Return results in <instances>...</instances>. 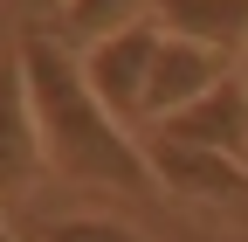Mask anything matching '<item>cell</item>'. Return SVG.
I'll list each match as a JSON object with an SVG mask.
<instances>
[{
	"instance_id": "cell-1",
	"label": "cell",
	"mask_w": 248,
	"mask_h": 242,
	"mask_svg": "<svg viewBox=\"0 0 248 242\" xmlns=\"http://www.w3.org/2000/svg\"><path fill=\"white\" fill-rule=\"evenodd\" d=\"M21 69H28V97H35V125H42V153L55 180H76V187H117V194H152V159L145 138L124 132L117 118L97 104V90L83 76V55L48 35V28H28L21 35Z\"/></svg>"
},
{
	"instance_id": "cell-2",
	"label": "cell",
	"mask_w": 248,
	"mask_h": 242,
	"mask_svg": "<svg viewBox=\"0 0 248 242\" xmlns=\"http://www.w3.org/2000/svg\"><path fill=\"white\" fill-rule=\"evenodd\" d=\"M159 42H166V28L159 21H138V28H124V35H110V42H97L83 55V76H90V90H97V104L117 118L124 132L145 125V83H152Z\"/></svg>"
},
{
	"instance_id": "cell-3",
	"label": "cell",
	"mask_w": 248,
	"mask_h": 242,
	"mask_svg": "<svg viewBox=\"0 0 248 242\" xmlns=\"http://www.w3.org/2000/svg\"><path fill=\"white\" fill-rule=\"evenodd\" d=\"M152 180L179 201H207V207H248V159L228 153H200V145H172V138H145Z\"/></svg>"
},
{
	"instance_id": "cell-4",
	"label": "cell",
	"mask_w": 248,
	"mask_h": 242,
	"mask_svg": "<svg viewBox=\"0 0 248 242\" xmlns=\"http://www.w3.org/2000/svg\"><path fill=\"white\" fill-rule=\"evenodd\" d=\"M152 138H172V145H200V153H228L248 159V76L228 69L221 83L193 97L186 111H172L166 125H152Z\"/></svg>"
},
{
	"instance_id": "cell-5",
	"label": "cell",
	"mask_w": 248,
	"mask_h": 242,
	"mask_svg": "<svg viewBox=\"0 0 248 242\" xmlns=\"http://www.w3.org/2000/svg\"><path fill=\"white\" fill-rule=\"evenodd\" d=\"M48 173L42 153V125H35V97H28V69L21 55L0 63V194H21Z\"/></svg>"
},
{
	"instance_id": "cell-6",
	"label": "cell",
	"mask_w": 248,
	"mask_h": 242,
	"mask_svg": "<svg viewBox=\"0 0 248 242\" xmlns=\"http://www.w3.org/2000/svg\"><path fill=\"white\" fill-rule=\"evenodd\" d=\"M221 76H228V55H214V49H200V42L166 35L159 55H152V83H145V125H166L172 111H186L193 97H207Z\"/></svg>"
},
{
	"instance_id": "cell-7",
	"label": "cell",
	"mask_w": 248,
	"mask_h": 242,
	"mask_svg": "<svg viewBox=\"0 0 248 242\" xmlns=\"http://www.w3.org/2000/svg\"><path fill=\"white\" fill-rule=\"evenodd\" d=\"M152 21L179 42L214 49V55L248 49V0H152Z\"/></svg>"
},
{
	"instance_id": "cell-8",
	"label": "cell",
	"mask_w": 248,
	"mask_h": 242,
	"mask_svg": "<svg viewBox=\"0 0 248 242\" xmlns=\"http://www.w3.org/2000/svg\"><path fill=\"white\" fill-rule=\"evenodd\" d=\"M138 21H152V14H145V0H62V21H55V35L69 42L76 55H90L97 42L124 35V28H138Z\"/></svg>"
},
{
	"instance_id": "cell-9",
	"label": "cell",
	"mask_w": 248,
	"mask_h": 242,
	"mask_svg": "<svg viewBox=\"0 0 248 242\" xmlns=\"http://www.w3.org/2000/svg\"><path fill=\"white\" fill-rule=\"evenodd\" d=\"M28 242H152V235L138 222H124V215H55Z\"/></svg>"
},
{
	"instance_id": "cell-10",
	"label": "cell",
	"mask_w": 248,
	"mask_h": 242,
	"mask_svg": "<svg viewBox=\"0 0 248 242\" xmlns=\"http://www.w3.org/2000/svg\"><path fill=\"white\" fill-rule=\"evenodd\" d=\"M0 242H28V235H14V228H7V215H0Z\"/></svg>"
},
{
	"instance_id": "cell-11",
	"label": "cell",
	"mask_w": 248,
	"mask_h": 242,
	"mask_svg": "<svg viewBox=\"0 0 248 242\" xmlns=\"http://www.w3.org/2000/svg\"><path fill=\"white\" fill-rule=\"evenodd\" d=\"M241 76H248V49H241Z\"/></svg>"
}]
</instances>
